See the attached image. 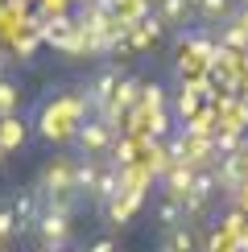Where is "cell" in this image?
Instances as JSON below:
<instances>
[{
  "mask_svg": "<svg viewBox=\"0 0 248 252\" xmlns=\"http://www.w3.org/2000/svg\"><path fill=\"white\" fill-rule=\"evenodd\" d=\"M199 17L203 21H223V17H232V0H199Z\"/></svg>",
  "mask_w": 248,
  "mask_h": 252,
  "instance_id": "obj_9",
  "label": "cell"
},
{
  "mask_svg": "<svg viewBox=\"0 0 248 252\" xmlns=\"http://www.w3.org/2000/svg\"><path fill=\"white\" fill-rule=\"evenodd\" d=\"M8 203H13V215H17V227H21V236L25 232H33L37 227V219H41V194L33 190V186H29V190H17L13 198H8Z\"/></svg>",
  "mask_w": 248,
  "mask_h": 252,
  "instance_id": "obj_4",
  "label": "cell"
},
{
  "mask_svg": "<svg viewBox=\"0 0 248 252\" xmlns=\"http://www.w3.org/2000/svg\"><path fill=\"white\" fill-rule=\"evenodd\" d=\"M240 4H248V0H240Z\"/></svg>",
  "mask_w": 248,
  "mask_h": 252,
  "instance_id": "obj_19",
  "label": "cell"
},
{
  "mask_svg": "<svg viewBox=\"0 0 248 252\" xmlns=\"http://www.w3.org/2000/svg\"><path fill=\"white\" fill-rule=\"evenodd\" d=\"M0 252H4V240H0Z\"/></svg>",
  "mask_w": 248,
  "mask_h": 252,
  "instance_id": "obj_17",
  "label": "cell"
},
{
  "mask_svg": "<svg viewBox=\"0 0 248 252\" xmlns=\"http://www.w3.org/2000/svg\"><path fill=\"white\" fill-rule=\"evenodd\" d=\"M161 29H165V25H161V17H153V13H149V17L141 21V41H157V37H161Z\"/></svg>",
  "mask_w": 248,
  "mask_h": 252,
  "instance_id": "obj_13",
  "label": "cell"
},
{
  "mask_svg": "<svg viewBox=\"0 0 248 252\" xmlns=\"http://www.w3.org/2000/svg\"><path fill=\"white\" fill-rule=\"evenodd\" d=\"M33 236L46 244V252H66V240H70V215H58V211H50V207H41V219H37Z\"/></svg>",
  "mask_w": 248,
  "mask_h": 252,
  "instance_id": "obj_2",
  "label": "cell"
},
{
  "mask_svg": "<svg viewBox=\"0 0 248 252\" xmlns=\"http://www.w3.org/2000/svg\"><path fill=\"white\" fill-rule=\"evenodd\" d=\"M8 66H13V58H8L4 50H0V83H4V75H8Z\"/></svg>",
  "mask_w": 248,
  "mask_h": 252,
  "instance_id": "obj_15",
  "label": "cell"
},
{
  "mask_svg": "<svg viewBox=\"0 0 248 252\" xmlns=\"http://www.w3.org/2000/svg\"><path fill=\"white\" fill-rule=\"evenodd\" d=\"M112 136H116V128L112 124H103V120H87V124H79V132H75V141H79V157H103L112 149Z\"/></svg>",
  "mask_w": 248,
  "mask_h": 252,
  "instance_id": "obj_3",
  "label": "cell"
},
{
  "mask_svg": "<svg viewBox=\"0 0 248 252\" xmlns=\"http://www.w3.org/2000/svg\"><path fill=\"white\" fill-rule=\"evenodd\" d=\"M215 186H219V182H215V170H199V174H194V182H190V194L207 203V198L215 194Z\"/></svg>",
  "mask_w": 248,
  "mask_h": 252,
  "instance_id": "obj_10",
  "label": "cell"
},
{
  "mask_svg": "<svg viewBox=\"0 0 248 252\" xmlns=\"http://www.w3.org/2000/svg\"><path fill=\"white\" fill-rule=\"evenodd\" d=\"M33 190L41 194V203H50V198H70L75 194V157H50V161L37 170Z\"/></svg>",
  "mask_w": 248,
  "mask_h": 252,
  "instance_id": "obj_1",
  "label": "cell"
},
{
  "mask_svg": "<svg viewBox=\"0 0 248 252\" xmlns=\"http://www.w3.org/2000/svg\"><path fill=\"white\" fill-rule=\"evenodd\" d=\"M190 4H199V0H190Z\"/></svg>",
  "mask_w": 248,
  "mask_h": 252,
  "instance_id": "obj_18",
  "label": "cell"
},
{
  "mask_svg": "<svg viewBox=\"0 0 248 252\" xmlns=\"http://www.w3.org/2000/svg\"><path fill=\"white\" fill-rule=\"evenodd\" d=\"M161 252H199V236H194V227H190V223L170 227V232H165Z\"/></svg>",
  "mask_w": 248,
  "mask_h": 252,
  "instance_id": "obj_6",
  "label": "cell"
},
{
  "mask_svg": "<svg viewBox=\"0 0 248 252\" xmlns=\"http://www.w3.org/2000/svg\"><path fill=\"white\" fill-rule=\"evenodd\" d=\"M137 91H141L137 79H120V87H116V95H112V103H116V108H124V103L137 99Z\"/></svg>",
  "mask_w": 248,
  "mask_h": 252,
  "instance_id": "obj_12",
  "label": "cell"
},
{
  "mask_svg": "<svg viewBox=\"0 0 248 252\" xmlns=\"http://www.w3.org/2000/svg\"><path fill=\"white\" fill-rule=\"evenodd\" d=\"M157 223L170 232V227H178V223H186L182 219V203H174V198H165V203L157 207Z\"/></svg>",
  "mask_w": 248,
  "mask_h": 252,
  "instance_id": "obj_11",
  "label": "cell"
},
{
  "mask_svg": "<svg viewBox=\"0 0 248 252\" xmlns=\"http://www.w3.org/2000/svg\"><path fill=\"white\" fill-rule=\"evenodd\" d=\"M21 236V227H17V215H13V203L8 198H0V240H17Z\"/></svg>",
  "mask_w": 248,
  "mask_h": 252,
  "instance_id": "obj_8",
  "label": "cell"
},
{
  "mask_svg": "<svg viewBox=\"0 0 248 252\" xmlns=\"http://www.w3.org/2000/svg\"><path fill=\"white\" fill-rule=\"evenodd\" d=\"M87 252H116V240H112V236H99V240H95V244H91Z\"/></svg>",
  "mask_w": 248,
  "mask_h": 252,
  "instance_id": "obj_14",
  "label": "cell"
},
{
  "mask_svg": "<svg viewBox=\"0 0 248 252\" xmlns=\"http://www.w3.org/2000/svg\"><path fill=\"white\" fill-rule=\"evenodd\" d=\"M99 174H103V170H99L95 157H75V194H79V198H91Z\"/></svg>",
  "mask_w": 248,
  "mask_h": 252,
  "instance_id": "obj_5",
  "label": "cell"
},
{
  "mask_svg": "<svg viewBox=\"0 0 248 252\" xmlns=\"http://www.w3.org/2000/svg\"><path fill=\"white\" fill-rule=\"evenodd\" d=\"M0 165H4V149H0Z\"/></svg>",
  "mask_w": 248,
  "mask_h": 252,
  "instance_id": "obj_16",
  "label": "cell"
},
{
  "mask_svg": "<svg viewBox=\"0 0 248 252\" xmlns=\"http://www.w3.org/2000/svg\"><path fill=\"white\" fill-rule=\"evenodd\" d=\"M190 0H161V25H182V21H186V13H190Z\"/></svg>",
  "mask_w": 248,
  "mask_h": 252,
  "instance_id": "obj_7",
  "label": "cell"
}]
</instances>
